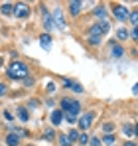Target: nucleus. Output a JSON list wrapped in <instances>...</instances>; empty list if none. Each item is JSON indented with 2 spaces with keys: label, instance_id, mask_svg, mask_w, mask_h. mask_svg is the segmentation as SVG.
Here are the masks:
<instances>
[{
  "label": "nucleus",
  "instance_id": "2eb2a0df",
  "mask_svg": "<svg viewBox=\"0 0 138 146\" xmlns=\"http://www.w3.org/2000/svg\"><path fill=\"white\" fill-rule=\"evenodd\" d=\"M44 26H46V30H51V28H53V22H51V16L47 14L46 10H44Z\"/></svg>",
  "mask_w": 138,
  "mask_h": 146
},
{
  "label": "nucleus",
  "instance_id": "f704fd0d",
  "mask_svg": "<svg viewBox=\"0 0 138 146\" xmlns=\"http://www.w3.org/2000/svg\"><path fill=\"white\" fill-rule=\"evenodd\" d=\"M63 119H67V122H71V124L77 121V119H75V117H71V115H63Z\"/></svg>",
  "mask_w": 138,
  "mask_h": 146
},
{
  "label": "nucleus",
  "instance_id": "473e14b6",
  "mask_svg": "<svg viewBox=\"0 0 138 146\" xmlns=\"http://www.w3.org/2000/svg\"><path fill=\"white\" fill-rule=\"evenodd\" d=\"M89 142H91V146H101V140L99 138H89Z\"/></svg>",
  "mask_w": 138,
  "mask_h": 146
},
{
  "label": "nucleus",
  "instance_id": "a211bd4d",
  "mask_svg": "<svg viewBox=\"0 0 138 146\" xmlns=\"http://www.w3.org/2000/svg\"><path fill=\"white\" fill-rule=\"evenodd\" d=\"M57 140H59V144H61V146H71V144H73V142L67 138V134H59Z\"/></svg>",
  "mask_w": 138,
  "mask_h": 146
},
{
  "label": "nucleus",
  "instance_id": "72a5a7b5",
  "mask_svg": "<svg viewBox=\"0 0 138 146\" xmlns=\"http://www.w3.org/2000/svg\"><path fill=\"white\" fill-rule=\"evenodd\" d=\"M128 36H130V38H132V40L136 42V40H138V32H136V28H134V30H132V32H130Z\"/></svg>",
  "mask_w": 138,
  "mask_h": 146
},
{
  "label": "nucleus",
  "instance_id": "1a4fd4ad",
  "mask_svg": "<svg viewBox=\"0 0 138 146\" xmlns=\"http://www.w3.org/2000/svg\"><path fill=\"white\" fill-rule=\"evenodd\" d=\"M95 16L105 20V18H109V10H107L105 6H97V8H95Z\"/></svg>",
  "mask_w": 138,
  "mask_h": 146
},
{
  "label": "nucleus",
  "instance_id": "6ab92c4d",
  "mask_svg": "<svg viewBox=\"0 0 138 146\" xmlns=\"http://www.w3.org/2000/svg\"><path fill=\"white\" fill-rule=\"evenodd\" d=\"M116 36H118V40H128V30L126 28H120L116 32Z\"/></svg>",
  "mask_w": 138,
  "mask_h": 146
},
{
  "label": "nucleus",
  "instance_id": "393cba45",
  "mask_svg": "<svg viewBox=\"0 0 138 146\" xmlns=\"http://www.w3.org/2000/svg\"><path fill=\"white\" fill-rule=\"evenodd\" d=\"M130 22H132V26L136 28V24H138V12H136V10H134V12L130 14Z\"/></svg>",
  "mask_w": 138,
  "mask_h": 146
},
{
  "label": "nucleus",
  "instance_id": "5701e85b",
  "mask_svg": "<svg viewBox=\"0 0 138 146\" xmlns=\"http://www.w3.org/2000/svg\"><path fill=\"white\" fill-rule=\"evenodd\" d=\"M67 138L71 140V142H73V140H77V138H79V134H77V130H69V132H67Z\"/></svg>",
  "mask_w": 138,
  "mask_h": 146
},
{
  "label": "nucleus",
  "instance_id": "f8f14e48",
  "mask_svg": "<svg viewBox=\"0 0 138 146\" xmlns=\"http://www.w3.org/2000/svg\"><path fill=\"white\" fill-rule=\"evenodd\" d=\"M40 40H42L40 44H42V48H44V49H49V48H51V36H47V34H44V36H42Z\"/></svg>",
  "mask_w": 138,
  "mask_h": 146
},
{
  "label": "nucleus",
  "instance_id": "a878e982",
  "mask_svg": "<svg viewBox=\"0 0 138 146\" xmlns=\"http://www.w3.org/2000/svg\"><path fill=\"white\" fill-rule=\"evenodd\" d=\"M77 140H79V144H87V142H89V136H87V134H79Z\"/></svg>",
  "mask_w": 138,
  "mask_h": 146
},
{
  "label": "nucleus",
  "instance_id": "c85d7f7f",
  "mask_svg": "<svg viewBox=\"0 0 138 146\" xmlns=\"http://www.w3.org/2000/svg\"><path fill=\"white\" fill-rule=\"evenodd\" d=\"M38 103H40L38 99H32V101L28 103V107H30V109H36V107H38Z\"/></svg>",
  "mask_w": 138,
  "mask_h": 146
},
{
  "label": "nucleus",
  "instance_id": "7ed1b4c3",
  "mask_svg": "<svg viewBox=\"0 0 138 146\" xmlns=\"http://www.w3.org/2000/svg\"><path fill=\"white\" fill-rule=\"evenodd\" d=\"M113 14H115L120 22H124V20L128 18V8H126V6H120V4H116L115 8H113Z\"/></svg>",
  "mask_w": 138,
  "mask_h": 146
},
{
  "label": "nucleus",
  "instance_id": "cd10ccee",
  "mask_svg": "<svg viewBox=\"0 0 138 146\" xmlns=\"http://www.w3.org/2000/svg\"><path fill=\"white\" fill-rule=\"evenodd\" d=\"M71 89H73L75 93H83V87H81L79 83H73V85H71Z\"/></svg>",
  "mask_w": 138,
  "mask_h": 146
},
{
  "label": "nucleus",
  "instance_id": "bb28decb",
  "mask_svg": "<svg viewBox=\"0 0 138 146\" xmlns=\"http://www.w3.org/2000/svg\"><path fill=\"white\" fill-rule=\"evenodd\" d=\"M61 85H63L65 89H71V85H73V81H69V79H65V77H63V79H61Z\"/></svg>",
  "mask_w": 138,
  "mask_h": 146
},
{
  "label": "nucleus",
  "instance_id": "dca6fc26",
  "mask_svg": "<svg viewBox=\"0 0 138 146\" xmlns=\"http://www.w3.org/2000/svg\"><path fill=\"white\" fill-rule=\"evenodd\" d=\"M14 12H16V6H12V4H4V6H2V14L10 16V14H14Z\"/></svg>",
  "mask_w": 138,
  "mask_h": 146
},
{
  "label": "nucleus",
  "instance_id": "4be33fe9",
  "mask_svg": "<svg viewBox=\"0 0 138 146\" xmlns=\"http://www.w3.org/2000/svg\"><path fill=\"white\" fill-rule=\"evenodd\" d=\"M55 132H53V128H47L46 132H44V140H53L55 136H53Z\"/></svg>",
  "mask_w": 138,
  "mask_h": 146
},
{
  "label": "nucleus",
  "instance_id": "7c9ffc66",
  "mask_svg": "<svg viewBox=\"0 0 138 146\" xmlns=\"http://www.w3.org/2000/svg\"><path fill=\"white\" fill-rule=\"evenodd\" d=\"M4 119H6V121H14V117H12V113H10V111H4Z\"/></svg>",
  "mask_w": 138,
  "mask_h": 146
},
{
  "label": "nucleus",
  "instance_id": "39448f33",
  "mask_svg": "<svg viewBox=\"0 0 138 146\" xmlns=\"http://www.w3.org/2000/svg\"><path fill=\"white\" fill-rule=\"evenodd\" d=\"M51 22H53V26H57L59 30H63V28H65V20H63V14H61V10H59V8L53 12V20H51Z\"/></svg>",
  "mask_w": 138,
  "mask_h": 146
},
{
  "label": "nucleus",
  "instance_id": "412c9836",
  "mask_svg": "<svg viewBox=\"0 0 138 146\" xmlns=\"http://www.w3.org/2000/svg\"><path fill=\"white\" fill-rule=\"evenodd\" d=\"M103 142H105L107 146H111L113 142H115V134H105V136H103Z\"/></svg>",
  "mask_w": 138,
  "mask_h": 146
},
{
  "label": "nucleus",
  "instance_id": "c756f323",
  "mask_svg": "<svg viewBox=\"0 0 138 146\" xmlns=\"http://www.w3.org/2000/svg\"><path fill=\"white\" fill-rule=\"evenodd\" d=\"M6 91H8V87H6L4 83H0V97H4V95H6Z\"/></svg>",
  "mask_w": 138,
  "mask_h": 146
},
{
  "label": "nucleus",
  "instance_id": "9d476101",
  "mask_svg": "<svg viewBox=\"0 0 138 146\" xmlns=\"http://www.w3.org/2000/svg\"><path fill=\"white\" fill-rule=\"evenodd\" d=\"M97 24H99V30H101L103 36L111 32V24H109V20H101V22H97Z\"/></svg>",
  "mask_w": 138,
  "mask_h": 146
},
{
  "label": "nucleus",
  "instance_id": "20e7f679",
  "mask_svg": "<svg viewBox=\"0 0 138 146\" xmlns=\"http://www.w3.org/2000/svg\"><path fill=\"white\" fill-rule=\"evenodd\" d=\"M93 121H95V113H85V115L79 119V126H81L83 130H87L93 124Z\"/></svg>",
  "mask_w": 138,
  "mask_h": 146
},
{
  "label": "nucleus",
  "instance_id": "58836bf2",
  "mask_svg": "<svg viewBox=\"0 0 138 146\" xmlns=\"http://www.w3.org/2000/svg\"><path fill=\"white\" fill-rule=\"evenodd\" d=\"M28 146H34V144H28Z\"/></svg>",
  "mask_w": 138,
  "mask_h": 146
},
{
  "label": "nucleus",
  "instance_id": "f03ea898",
  "mask_svg": "<svg viewBox=\"0 0 138 146\" xmlns=\"http://www.w3.org/2000/svg\"><path fill=\"white\" fill-rule=\"evenodd\" d=\"M61 109L71 115V117H77L79 113H81V105H79V101H75V99H61Z\"/></svg>",
  "mask_w": 138,
  "mask_h": 146
},
{
  "label": "nucleus",
  "instance_id": "c9c22d12",
  "mask_svg": "<svg viewBox=\"0 0 138 146\" xmlns=\"http://www.w3.org/2000/svg\"><path fill=\"white\" fill-rule=\"evenodd\" d=\"M47 91H49V93H53V91H55V85H53V83H49V85H47Z\"/></svg>",
  "mask_w": 138,
  "mask_h": 146
},
{
  "label": "nucleus",
  "instance_id": "b1692460",
  "mask_svg": "<svg viewBox=\"0 0 138 146\" xmlns=\"http://www.w3.org/2000/svg\"><path fill=\"white\" fill-rule=\"evenodd\" d=\"M89 44H91V46H99V44H101V38H97V36H89Z\"/></svg>",
  "mask_w": 138,
  "mask_h": 146
},
{
  "label": "nucleus",
  "instance_id": "ddd939ff",
  "mask_svg": "<svg viewBox=\"0 0 138 146\" xmlns=\"http://www.w3.org/2000/svg\"><path fill=\"white\" fill-rule=\"evenodd\" d=\"M111 55H113V57H122V55H124V48L113 44V51H111Z\"/></svg>",
  "mask_w": 138,
  "mask_h": 146
},
{
  "label": "nucleus",
  "instance_id": "2f4dec72",
  "mask_svg": "<svg viewBox=\"0 0 138 146\" xmlns=\"http://www.w3.org/2000/svg\"><path fill=\"white\" fill-rule=\"evenodd\" d=\"M103 128H105V130H107V132H111V130H113V128H115V124H113V122H107V124H105V126H103Z\"/></svg>",
  "mask_w": 138,
  "mask_h": 146
},
{
  "label": "nucleus",
  "instance_id": "f3484780",
  "mask_svg": "<svg viewBox=\"0 0 138 146\" xmlns=\"http://www.w3.org/2000/svg\"><path fill=\"white\" fill-rule=\"evenodd\" d=\"M134 132H136V128H134V124H124V134L126 136H134Z\"/></svg>",
  "mask_w": 138,
  "mask_h": 146
},
{
  "label": "nucleus",
  "instance_id": "aec40b11",
  "mask_svg": "<svg viewBox=\"0 0 138 146\" xmlns=\"http://www.w3.org/2000/svg\"><path fill=\"white\" fill-rule=\"evenodd\" d=\"M89 32H91V36H97V38H101V36H103V34H101V30H99V24H93Z\"/></svg>",
  "mask_w": 138,
  "mask_h": 146
},
{
  "label": "nucleus",
  "instance_id": "f257e3e1",
  "mask_svg": "<svg viewBox=\"0 0 138 146\" xmlns=\"http://www.w3.org/2000/svg\"><path fill=\"white\" fill-rule=\"evenodd\" d=\"M8 75H10L12 79H26V75H28V65H26L24 61H12V63L8 65Z\"/></svg>",
  "mask_w": 138,
  "mask_h": 146
},
{
  "label": "nucleus",
  "instance_id": "9b49d317",
  "mask_svg": "<svg viewBox=\"0 0 138 146\" xmlns=\"http://www.w3.org/2000/svg\"><path fill=\"white\" fill-rule=\"evenodd\" d=\"M6 142H8V146H18L20 144V136H16L14 132H10L8 138H6Z\"/></svg>",
  "mask_w": 138,
  "mask_h": 146
},
{
  "label": "nucleus",
  "instance_id": "6e6552de",
  "mask_svg": "<svg viewBox=\"0 0 138 146\" xmlns=\"http://www.w3.org/2000/svg\"><path fill=\"white\" fill-rule=\"evenodd\" d=\"M18 119H20L22 122L30 121V113H28V109H26V107H18Z\"/></svg>",
  "mask_w": 138,
  "mask_h": 146
},
{
  "label": "nucleus",
  "instance_id": "0eeeda50",
  "mask_svg": "<svg viewBox=\"0 0 138 146\" xmlns=\"http://www.w3.org/2000/svg\"><path fill=\"white\" fill-rule=\"evenodd\" d=\"M61 121H63V113H61V109L53 111V113H51V124H61Z\"/></svg>",
  "mask_w": 138,
  "mask_h": 146
},
{
  "label": "nucleus",
  "instance_id": "4468645a",
  "mask_svg": "<svg viewBox=\"0 0 138 146\" xmlns=\"http://www.w3.org/2000/svg\"><path fill=\"white\" fill-rule=\"evenodd\" d=\"M79 10H81V2H71V4H69V12H71L73 16H77Z\"/></svg>",
  "mask_w": 138,
  "mask_h": 146
},
{
  "label": "nucleus",
  "instance_id": "4c0bfd02",
  "mask_svg": "<svg viewBox=\"0 0 138 146\" xmlns=\"http://www.w3.org/2000/svg\"><path fill=\"white\" fill-rule=\"evenodd\" d=\"M2 63H4V61H2V57H0V67H2Z\"/></svg>",
  "mask_w": 138,
  "mask_h": 146
},
{
  "label": "nucleus",
  "instance_id": "e433bc0d",
  "mask_svg": "<svg viewBox=\"0 0 138 146\" xmlns=\"http://www.w3.org/2000/svg\"><path fill=\"white\" fill-rule=\"evenodd\" d=\"M124 146H136V144H134V142L130 140V142H126V144H124Z\"/></svg>",
  "mask_w": 138,
  "mask_h": 146
},
{
  "label": "nucleus",
  "instance_id": "423d86ee",
  "mask_svg": "<svg viewBox=\"0 0 138 146\" xmlns=\"http://www.w3.org/2000/svg\"><path fill=\"white\" fill-rule=\"evenodd\" d=\"M14 16H16V18H26V16H30V8H26L24 4L16 6V12H14Z\"/></svg>",
  "mask_w": 138,
  "mask_h": 146
}]
</instances>
